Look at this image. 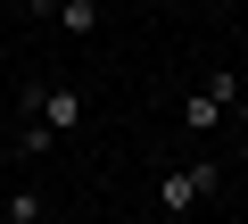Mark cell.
Instances as JSON below:
<instances>
[{
	"label": "cell",
	"instance_id": "1",
	"mask_svg": "<svg viewBox=\"0 0 248 224\" xmlns=\"http://www.w3.org/2000/svg\"><path fill=\"white\" fill-rule=\"evenodd\" d=\"M17 117H42L50 133H75V125H83V91H75V83H33V91L17 100Z\"/></svg>",
	"mask_w": 248,
	"mask_h": 224
},
{
	"label": "cell",
	"instance_id": "2",
	"mask_svg": "<svg viewBox=\"0 0 248 224\" xmlns=\"http://www.w3.org/2000/svg\"><path fill=\"white\" fill-rule=\"evenodd\" d=\"M215 183H223V166H166V174H157V207H166V216H190Z\"/></svg>",
	"mask_w": 248,
	"mask_h": 224
},
{
	"label": "cell",
	"instance_id": "3",
	"mask_svg": "<svg viewBox=\"0 0 248 224\" xmlns=\"http://www.w3.org/2000/svg\"><path fill=\"white\" fill-rule=\"evenodd\" d=\"M50 25H58L66 42H91V34H99V0H58V9H50Z\"/></svg>",
	"mask_w": 248,
	"mask_h": 224
},
{
	"label": "cell",
	"instance_id": "4",
	"mask_svg": "<svg viewBox=\"0 0 248 224\" xmlns=\"http://www.w3.org/2000/svg\"><path fill=\"white\" fill-rule=\"evenodd\" d=\"M182 125H190V133H215V125H223V100H215V91H190V100H182Z\"/></svg>",
	"mask_w": 248,
	"mask_h": 224
},
{
	"label": "cell",
	"instance_id": "5",
	"mask_svg": "<svg viewBox=\"0 0 248 224\" xmlns=\"http://www.w3.org/2000/svg\"><path fill=\"white\" fill-rule=\"evenodd\" d=\"M0 224H42V191H33V183H17L9 199H0Z\"/></svg>",
	"mask_w": 248,
	"mask_h": 224
},
{
	"label": "cell",
	"instance_id": "6",
	"mask_svg": "<svg viewBox=\"0 0 248 224\" xmlns=\"http://www.w3.org/2000/svg\"><path fill=\"white\" fill-rule=\"evenodd\" d=\"M199 91H215V100H223V108H240V100H248V91H240V75H232V67H207V83H199Z\"/></svg>",
	"mask_w": 248,
	"mask_h": 224
},
{
	"label": "cell",
	"instance_id": "7",
	"mask_svg": "<svg viewBox=\"0 0 248 224\" xmlns=\"http://www.w3.org/2000/svg\"><path fill=\"white\" fill-rule=\"evenodd\" d=\"M50 141H58V133H50V125H42V117H25V125H17V158H42V150H50Z\"/></svg>",
	"mask_w": 248,
	"mask_h": 224
},
{
	"label": "cell",
	"instance_id": "8",
	"mask_svg": "<svg viewBox=\"0 0 248 224\" xmlns=\"http://www.w3.org/2000/svg\"><path fill=\"white\" fill-rule=\"evenodd\" d=\"M240 174H248V158H240Z\"/></svg>",
	"mask_w": 248,
	"mask_h": 224
}]
</instances>
